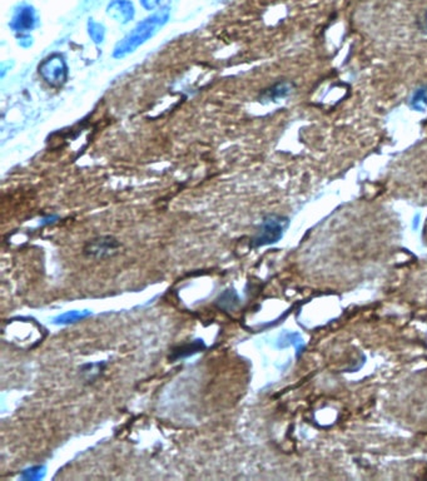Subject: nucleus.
<instances>
[{"label": "nucleus", "mask_w": 427, "mask_h": 481, "mask_svg": "<svg viewBox=\"0 0 427 481\" xmlns=\"http://www.w3.org/2000/svg\"><path fill=\"white\" fill-rule=\"evenodd\" d=\"M169 18L168 9H163L153 14L150 18L140 22L128 36L117 44L115 49V58H123L132 53L139 45L145 44L150 38L154 36L158 29L167 23Z\"/></svg>", "instance_id": "1"}, {"label": "nucleus", "mask_w": 427, "mask_h": 481, "mask_svg": "<svg viewBox=\"0 0 427 481\" xmlns=\"http://www.w3.org/2000/svg\"><path fill=\"white\" fill-rule=\"evenodd\" d=\"M205 349V345L202 340H196L191 343H186V345H182L180 347L173 350L172 355L169 356V360L173 361L180 360V359H184V357H188V356L194 355L197 354L199 351Z\"/></svg>", "instance_id": "7"}, {"label": "nucleus", "mask_w": 427, "mask_h": 481, "mask_svg": "<svg viewBox=\"0 0 427 481\" xmlns=\"http://www.w3.org/2000/svg\"><path fill=\"white\" fill-rule=\"evenodd\" d=\"M107 14L122 24L129 23L134 18V6L129 0H113L107 6Z\"/></svg>", "instance_id": "5"}, {"label": "nucleus", "mask_w": 427, "mask_h": 481, "mask_svg": "<svg viewBox=\"0 0 427 481\" xmlns=\"http://www.w3.org/2000/svg\"><path fill=\"white\" fill-rule=\"evenodd\" d=\"M121 242L112 236L96 237L88 240L85 246V254L92 259H104L113 256L120 251Z\"/></svg>", "instance_id": "4"}, {"label": "nucleus", "mask_w": 427, "mask_h": 481, "mask_svg": "<svg viewBox=\"0 0 427 481\" xmlns=\"http://www.w3.org/2000/svg\"><path fill=\"white\" fill-rule=\"evenodd\" d=\"M88 30H89V36H92V39L96 43L103 42L104 39V34H106V30H104V27L99 23H96L91 20L89 24H88Z\"/></svg>", "instance_id": "10"}, {"label": "nucleus", "mask_w": 427, "mask_h": 481, "mask_svg": "<svg viewBox=\"0 0 427 481\" xmlns=\"http://www.w3.org/2000/svg\"><path fill=\"white\" fill-rule=\"evenodd\" d=\"M294 90V85L289 82H281L277 83L271 88L266 89L262 94H261V99L263 101H276L280 98H284V96H289Z\"/></svg>", "instance_id": "8"}, {"label": "nucleus", "mask_w": 427, "mask_h": 481, "mask_svg": "<svg viewBox=\"0 0 427 481\" xmlns=\"http://www.w3.org/2000/svg\"><path fill=\"white\" fill-rule=\"evenodd\" d=\"M39 73L49 85L61 87L66 83L68 68L61 55H55L43 62L39 66Z\"/></svg>", "instance_id": "3"}, {"label": "nucleus", "mask_w": 427, "mask_h": 481, "mask_svg": "<svg viewBox=\"0 0 427 481\" xmlns=\"http://www.w3.org/2000/svg\"><path fill=\"white\" fill-rule=\"evenodd\" d=\"M140 3H142V6H145V9L152 10V9H154L156 6H158L159 0H140Z\"/></svg>", "instance_id": "11"}, {"label": "nucleus", "mask_w": 427, "mask_h": 481, "mask_svg": "<svg viewBox=\"0 0 427 481\" xmlns=\"http://www.w3.org/2000/svg\"><path fill=\"white\" fill-rule=\"evenodd\" d=\"M419 27L421 29L422 33L427 34V12L424 14V17L420 19V23H419Z\"/></svg>", "instance_id": "12"}, {"label": "nucleus", "mask_w": 427, "mask_h": 481, "mask_svg": "<svg viewBox=\"0 0 427 481\" xmlns=\"http://www.w3.org/2000/svg\"><path fill=\"white\" fill-rule=\"evenodd\" d=\"M36 23V15L34 8L31 6H22L14 14L12 20V28L17 31H28L33 29Z\"/></svg>", "instance_id": "6"}, {"label": "nucleus", "mask_w": 427, "mask_h": 481, "mask_svg": "<svg viewBox=\"0 0 427 481\" xmlns=\"http://www.w3.org/2000/svg\"><path fill=\"white\" fill-rule=\"evenodd\" d=\"M411 107L424 112L427 107V87L420 88L415 92V94L411 98Z\"/></svg>", "instance_id": "9"}, {"label": "nucleus", "mask_w": 427, "mask_h": 481, "mask_svg": "<svg viewBox=\"0 0 427 481\" xmlns=\"http://www.w3.org/2000/svg\"><path fill=\"white\" fill-rule=\"evenodd\" d=\"M286 218L280 216H268L261 224L256 236L253 237L252 247H262L276 243L281 240L283 229L286 226Z\"/></svg>", "instance_id": "2"}]
</instances>
